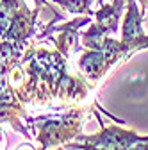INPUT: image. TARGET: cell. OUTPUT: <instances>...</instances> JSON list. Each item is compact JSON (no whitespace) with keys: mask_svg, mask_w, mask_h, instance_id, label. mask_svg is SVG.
Listing matches in <instances>:
<instances>
[{"mask_svg":"<svg viewBox=\"0 0 148 150\" xmlns=\"http://www.w3.org/2000/svg\"><path fill=\"white\" fill-rule=\"evenodd\" d=\"M84 118H86L84 111H71L55 120H50V118L29 120V125L38 130L36 139L41 143V150H47L48 146H54V145H59V143L63 145L70 139H79Z\"/></svg>","mask_w":148,"mask_h":150,"instance_id":"6da1fadb","label":"cell"},{"mask_svg":"<svg viewBox=\"0 0 148 150\" xmlns=\"http://www.w3.org/2000/svg\"><path fill=\"white\" fill-rule=\"evenodd\" d=\"M139 2V9H141V13H143V16L146 14V11H148V0H137Z\"/></svg>","mask_w":148,"mask_h":150,"instance_id":"52a82bcc","label":"cell"},{"mask_svg":"<svg viewBox=\"0 0 148 150\" xmlns=\"http://www.w3.org/2000/svg\"><path fill=\"white\" fill-rule=\"evenodd\" d=\"M127 57L128 55L121 50L111 52V50H93V48H89L87 52H84L79 57L77 66H79L80 75L87 82L97 84L105 77V73L111 68L123 63Z\"/></svg>","mask_w":148,"mask_h":150,"instance_id":"7a4b0ae2","label":"cell"},{"mask_svg":"<svg viewBox=\"0 0 148 150\" xmlns=\"http://www.w3.org/2000/svg\"><path fill=\"white\" fill-rule=\"evenodd\" d=\"M18 150H34V148H32L30 145H22V146L18 148Z\"/></svg>","mask_w":148,"mask_h":150,"instance_id":"ba28073f","label":"cell"},{"mask_svg":"<svg viewBox=\"0 0 148 150\" xmlns=\"http://www.w3.org/2000/svg\"><path fill=\"white\" fill-rule=\"evenodd\" d=\"M128 150H148V136H144L143 139H139L137 143H134Z\"/></svg>","mask_w":148,"mask_h":150,"instance_id":"8992f818","label":"cell"},{"mask_svg":"<svg viewBox=\"0 0 148 150\" xmlns=\"http://www.w3.org/2000/svg\"><path fill=\"white\" fill-rule=\"evenodd\" d=\"M55 4H59L66 13L70 14H86L93 16V0H54Z\"/></svg>","mask_w":148,"mask_h":150,"instance_id":"5b68a950","label":"cell"},{"mask_svg":"<svg viewBox=\"0 0 148 150\" xmlns=\"http://www.w3.org/2000/svg\"><path fill=\"white\" fill-rule=\"evenodd\" d=\"M123 13V2L121 0H109V4H100L98 9H95V22L102 27V30L109 36L118 30V23Z\"/></svg>","mask_w":148,"mask_h":150,"instance_id":"277c9868","label":"cell"},{"mask_svg":"<svg viewBox=\"0 0 148 150\" xmlns=\"http://www.w3.org/2000/svg\"><path fill=\"white\" fill-rule=\"evenodd\" d=\"M121 43L130 54L148 48V34L143 30V13L137 7V0H127L121 23Z\"/></svg>","mask_w":148,"mask_h":150,"instance_id":"3957f363","label":"cell"},{"mask_svg":"<svg viewBox=\"0 0 148 150\" xmlns=\"http://www.w3.org/2000/svg\"><path fill=\"white\" fill-rule=\"evenodd\" d=\"M97 2H98V6H100V4H102V2H104V0H97Z\"/></svg>","mask_w":148,"mask_h":150,"instance_id":"9c48e42d","label":"cell"}]
</instances>
